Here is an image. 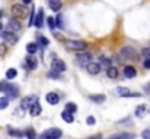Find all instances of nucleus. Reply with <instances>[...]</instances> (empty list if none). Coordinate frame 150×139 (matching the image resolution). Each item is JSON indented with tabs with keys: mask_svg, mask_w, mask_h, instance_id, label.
I'll list each match as a JSON object with an SVG mask.
<instances>
[{
	"mask_svg": "<svg viewBox=\"0 0 150 139\" xmlns=\"http://www.w3.org/2000/svg\"><path fill=\"white\" fill-rule=\"evenodd\" d=\"M64 46H66L67 49H70V51H77V52H80V51H85V49L88 48V42H85V41H77V39H67V41L64 42Z\"/></svg>",
	"mask_w": 150,
	"mask_h": 139,
	"instance_id": "nucleus-1",
	"label": "nucleus"
},
{
	"mask_svg": "<svg viewBox=\"0 0 150 139\" xmlns=\"http://www.w3.org/2000/svg\"><path fill=\"white\" fill-rule=\"evenodd\" d=\"M12 13H13V16H16V17H26L28 16V13H29V10H28V7L25 6V4H21V3H15L13 6H12Z\"/></svg>",
	"mask_w": 150,
	"mask_h": 139,
	"instance_id": "nucleus-2",
	"label": "nucleus"
},
{
	"mask_svg": "<svg viewBox=\"0 0 150 139\" xmlns=\"http://www.w3.org/2000/svg\"><path fill=\"white\" fill-rule=\"evenodd\" d=\"M0 36H1V39L4 41V44L9 46L15 45V44L18 42V35H16L13 31H4V32L0 34Z\"/></svg>",
	"mask_w": 150,
	"mask_h": 139,
	"instance_id": "nucleus-3",
	"label": "nucleus"
},
{
	"mask_svg": "<svg viewBox=\"0 0 150 139\" xmlns=\"http://www.w3.org/2000/svg\"><path fill=\"white\" fill-rule=\"evenodd\" d=\"M0 92L10 94V97H16L18 96V87L10 84L9 81H1L0 83Z\"/></svg>",
	"mask_w": 150,
	"mask_h": 139,
	"instance_id": "nucleus-4",
	"label": "nucleus"
},
{
	"mask_svg": "<svg viewBox=\"0 0 150 139\" xmlns=\"http://www.w3.org/2000/svg\"><path fill=\"white\" fill-rule=\"evenodd\" d=\"M61 135H63V132L58 128H50V129H47V131H44L41 133V138L42 139H58V138H61Z\"/></svg>",
	"mask_w": 150,
	"mask_h": 139,
	"instance_id": "nucleus-5",
	"label": "nucleus"
},
{
	"mask_svg": "<svg viewBox=\"0 0 150 139\" xmlns=\"http://www.w3.org/2000/svg\"><path fill=\"white\" fill-rule=\"evenodd\" d=\"M51 70L54 71V73H64L66 71V64H64V61L63 59H60V58H54L52 61H51Z\"/></svg>",
	"mask_w": 150,
	"mask_h": 139,
	"instance_id": "nucleus-6",
	"label": "nucleus"
},
{
	"mask_svg": "<svg viewBox=\"0 0 150 139\" xmlns=\"http://www.w3.org/2000/svg\"><path fill=\"white\" fill-rule=\"evenodd\" d=\"M120 55L121 58H125V59H137L136 58V49L133 46H124L121 51H120Z\"/></svg>",
	"mask_w": 150,
	"mask_h": 139,
	"instance_id": "nucleus-7",
	"label": "nucleus"
},
{
	"mask_svg": "<svg viewBox=\"0 0 150 139\" xmlns=\"http://www.w3.org/2000/svg\"><path fill=\"white\" fill-rule=\"evenodd\" d=\"M91 61H92V55L88 54V52H82L80 51V54H77V57H76V62L79 65H82V67H86V64H89Z\"/></svg>",
	"mask_w": 150,
	"mask_h": 139,
	"instance_id": "nucleus-8",
	"label": "nucleus"
},
{
	"mask_svg": "<svg viewBox=\"0 0 150 139\" xmlns=\"http://www.w3.org/2000/svg\"><path fill=\"white\" fill-rule=\"evenodd\" d=\"M37 100H38L37 96H26V97L22 98V101H21V107H22L23 110H29V107H31Z\"/></svg>",
	"mask_w": 150,
	"mask_h": 139,
	"instance_id": "nucleus-9",
	"label": "nucleus"
},
{
	"mask_svg": "<svg viewBox=\"0 0 150 139\" xmlns=\"http://www.w3.org/2000/svg\"><path fill=\"white\" fill-rule=\"evenodd\" d=\"M7 28H9V31H13V32H18V31H21V28H22V25H21V22H19V19H18L16 16H13V17H10V19H9V23H7Z\"/></svg>",
	"mask_w": 150,
	"mask_h": 139,
	"instance_id": "nucleus-10",
	"label": "nucleus"
},
{
	"mask_svg": "<svg viewBox=\"0 0 150 139\" xmlns=\"http://www.w3.org/2000/svg\"><path fill=\"white\" fill-rule=\"evenodd\" d=\"M86 71L91 74V75H96V74H99L100 71V67H99V62H93V61H91L89 64H86Z\"/></svg>",
	"mask_w": 150,
	"mask_h": 139,
	"instance_id": "nucleus-11",
	"label": "nucleus"
},
{
	"mask_svg": "<svg viewBox=\"0 0 150 139\" xmlns=\"http://www.w3.org/2000/svg\"><path fill=\"white\" fill-rule=\"evenodd\" d=\"M34 25L37 28H42V25H44V9L38 10V13L35 16V20H34Z\"/></svg>",
	"mask_w": 150,
	"mask_h": 139,
	"instance_id": "nucleus-12",
	"label": "nucleus"
},
{
	"mask_svg": "<svg viewBox=\"0 0 150 139\" xmlns=\"http://www.w3.org/2000/svg\"><path fill=\"white\" fill-rule=\"evenodd\" d=\"M45 100H47L48 104L55 106V104H58V101H60V96H58L57 93H48V94L45 96Z\"/></svg>",
	"mask_w": 150,
	"mask_h": 139,
	"instance_id": "nucleus-13",
	"label": "nucleus"
},
{
	"mask_svg": "<svg viewBox=\"0 0 150 139\" xmlns=\"http://www.w3.org/2000/svg\"><path fill=\"white\" fill-rule=\"evenodd\" d=\"M38 67V61L34 58L32 54H29V57H26V68L28 70H37Z\"/></svg>",
	"mask_w": 150,
	"mask_h": 139,
	"instance_id": "nucleus-14",
	"label": "nucleus"
},
{
	"mask_svg": "<svg viewBox=\"0 0 150 139\" xmlns=\"http://www.w3.org/2000/svg\"><path fill=\"white\" fill-rule=\"evenodd\" d=\"M136 75H137V70L134 67H131V65H125V68H124V77L125 78H134Z\"/></svg>",
	"mask_w": 150,
	"mask_h": 139,
	"instance_id": "nucleus-15",
	"label": "nucleus"
},
{
	"mask_svg": "<svg viewBox=\"0 0 150 139\" xmlns=\"http://www.w3.org/2000/svg\"><path fill=\"white\" fill-rule=\"evenodd\" d=\"M105 71H106L108 78H111V80H115V78L118 77V68H117V67H114V65H111V67H109V68H106Z\"/></svg>",
	"mask_w": 150,
	"mask_h": 139,
	"instance_id": "nucleus-16",
	"label": "nucleus"
},
{
	"mask_svg": "<svg viewBox=\"0 0 150 139\" xmlns=\"http://www.w3.org/2000/svg\"><path fill=\"white\" fill-rule=\"evenodd\" d=\"M29 113H31V116H38L41 113V104H40L38 100L29 107Z\"/></svg>",
	"mask_w": 150,
	"mask_h": 139,
	"instance_id": "nucleus-17",
	"label": "nucleus"
},
{
	"mask_svg": "<svg viewBox=\"0 0 150 139\" xmlns=\"http://www.w3.org/2000/svg\"><path fill=\"white\" fill-rule=\"evenodd\" d=\"M112 65V59L111 58H105V57H100L99 58V67L100 70H106Z\"/></svg>",
	"mask_w": 150,
	"mask_h": 139,
	"instance_id": "nucleus-18",
	"label": "nucleus"
},
{
	"mask_svg": "<svg viewBox=\"0 0 150 139\" xmlns=\"http://www.w3.org/2000/svg\"><path fill=\"white\" fill-rule=\"evenodd\" d=\"M61 6H63L61 0H48V7L52 12H58L61 9Z\"/></svg>",
	"mask_w": 150,
	"mask_h": 139,
	"instance_id": "nucleus-19",
	"label": "nucleus"
},
{
	"mask_svg": "<svg viewBox=\"0 0 150 139\" xmlns=\"http://www.w3.org/2000/svg\"><path fill=\"white\" fill-rule=\"evenodd\" d=\"M61 119H63L64 122H67V123H73V122H74L73 113H71V112H69V110H64V112L61 113Z\"/></svg>",
	"mask_w": 150,
	"mask_h": 139,
	"instance_id": "nucleus-20",
	"label": "nucleus"
},
{
	"mask_svg": "<svg viewBox=\"0 0 150 139\" xmlns=\"http://www.w3.org/2000/svg\"><path fill=\"white\" fill-rule=\"evenodd\" d=\"M37 51H38V44H37V42H29V44L26 45V52H28V54H32V55H34Z\"/></svg>",
	"mask_w": 150,
	"mask_h": 139,
	"instance_id": "nucleus-21",
	"label": "nucleus"
},
{
	"mask_svg": "<svg viewBox=\"0 0 150 139\" xmlns=\"http://www.w3.org/2000/svg\"><path fill=\"white\" fill-rule=\"evenodd\" d=\"M115 93H117L118 96H121V97H127V94L130 93V90H128L127 87H117V89H115Z\"/></svg>",
	"mask_w": 150,
	"mask_h": 139,
	"instance_id": "nucleus-22",
	"label": "nucleus"
},
{
	"mask_svg": "<svg viewBox=\"0 0 150 139\" xmlns=\"http://www.w3.org/2000/svg\"><path fill=\"white\" fill-rule=\"evenodd\" d=\"M16 75H18V71H16L15 68H9V70L6 71V78H7V80H13Z\"/></svg>",
	"mask_w": 150,
	"mask_h": 139,
	"instance_id": "nucleus-23",
	"label": "nucleus"
},
{
	"mask_svg": "<svg viewBox=\"0 0 150 139\" xmlns=\"http://www.w3.org/2000/svg\"><path fill=\"white\" fill-rule=\"evenodd\" d=\"M7 133H9L10 136H16V138H22V136L25 135V132H22V131H15V129H7Z\"/></svg>",
	"mask_w": 150,
	"mask_h": 139,
	"instance_id": "nucleus-24",
	"label": "nucleus"
},
{
	"mask_svg": "<svg viewBox=\"0 0 150 139\" xmlns=\"http://www.w3.org/2000/svg\"><path fill=\"white\" fill-rule=\"evenodd\" d=\"M89 98H91L92 101H96V103H102V101L105 100V96H103V94H92V96H89Z\"/></svg>",
	"mask_w": 150,
	"mask_h": 139,
	"instance_id": "nucleus-25",
	"label": "nucleus"
},
{
	"mask_svg": "<svg viewBox=\"0 0 150 139\" xmlns=\"http://www.w3.org/2000/svg\"><path fill=\"white\" fill-rule=\"evenodd\" d=\"M111 138L114 139V138H128V139H131V138H134V135L133 133H127V132H122V133H117V135H112Z\"/></svg>",
	"mask_w": 150,
	"mask_h": 139,
	"instance_id": "nucleus-26",
	"label": "nucleus"
},
{
	"mask_svg": "<svg viewBox=\"0 0 150 139\" xmlns=\"http://www.w3.org/2000/svg\"><path fill=\"white\" fill-rule=\"evenodd\" d=\"M55 26L60 28V29L64 28V23H63V15H57V17H55Z\"/></svg>",
	"mask_w": 150,
	"mask_h": 139,
	"instance_id": "nucleus-27",
	"label": "nucleus"
},
{
	"mask_svg": "<svg viewBox=\"0 0 150 139\" xmlns=\"http://www.w3.org/2000/svg\"><path fill=\"white\" fill-rule=\"evenodd\" d=\"M146 110H147V109H146V106H144V104H140V106L136 109V115H137L139 117H142V116L144 115V112H146Z\"/></svg>",
	"mask_w": 150,
	"mask_h": 139,
	"instance_id": "nucleus-28",
	"label": "nucleus"
},
{
	"mask_svg": "<svg viewBox=\"0 0 150 139\" xmlns=\"http://www.w3.org/2000/svg\"><path fill=\"white\" fill-rule=\"evenodd\" d=\"M9 97H1L0 98V110H3V109H6L7 106H9Z\"/></svg>",
	"mask_w": 150,
	"mask_h": 139,
	"instance_id": "nucleus-29",
	"label": "nucleus"
},
{
	"mask_svg": "<svg viewBox=\"0 0 150 139\" xmlns=\"http://www.w3.org/2000/svg\"><path fill=\"white\" fill-rule=\"evenodd\" d=\"M66 110H69V112H71V113H76L77 106H76L74 103H67V104H66Z\"/></svg>",
	"mask_w": 150,
	"mask_h": 139,
	"instance_id": "nucleus-30",
	"label": "nucleus"
},
{
	"mask_svg": "<svg viewBox=\"0 0 150 139\" xmlns=\"http://www.w3.org/2000/svg\"><path fill=\"white\" fill-rule=\"evenodd\" d=\"M38 44L42 45V46H47L48 44H50V41H48L45 36H38Z\"/></svg>",
	"mask_w": 150,
	"mask_h": 139,
	"instance_id": "nucleus-31",
	"label": "nucleus"
},
{
	"mask_svg": "<svg viewBox=\"0 0 150 139\" xmlns=\"http://www.w3.org/2000/svg\"><path fill=\"white\" fill-rule=\"evenodd\" d=\"M25 136L29 139H34L37 136V133H35V131L34 129H28V131H25Z\"/></svg>",
	"mask_w": 150,
	"mask_h": 139,
	"instance_id": "nucleus-32",
	"label": "nucleus"
},
{
	"mask_svg": "<svg viewBox=\"0 0 150 139\" xmlns=\"http://www.w3.org/2000/svg\"><path fill=\"white\" fill-rule=\"evenodd\" d=\"M47 23H48V26H50L51 31H54V28H55V19L50 16V17H47Z\"/></svg>",
	"mask_w": 150,
	"mask_h": 139,
	"instance_id": "nucleus-33",
	"label": "nucleus"
},
{
	"mask_svg": "<svg viewBox=\"0 0 150 139\" xmlns=\"http://www.w3.org/2000/svg\"><path fill=\"white\" fill-rule=\"evenodd\" d=\"M31 12V16H29V26H32L34 25V20H35V9H34V6H32V10H29Z\"/></svg>",
	"mask_w": 150,
	"mask_h": 139,
	"instance_id": "nucleus-34",
	"label": "nucleus"
},
{
	"mask_svg": "<svg viewBox=\"0 0 150 139\" xmlns=\"http://www.w3.org/2000/svg\"><path fill=\"white\" fill-rule=\"evenodd\" d=\"M142 55L144 58H150V48H143L142 49Z\"/></svg>",
	"mask_w": 150,
	"mask_h": 139,
	"instance_id": "nucleus-35",
	"label": "nucleus"
},
{
	"mask_svg": "<svg viewBox=\"0 0 150 139\" xmlns=\"http://www.w3.org/2000/svg\"><path fill=\"white\" fill-rule=\"evenodd\" d=\"M142 136L144 139H150V129H146V131H143L142 132Z\"/></svg>",
	"mask_w": 150,
	"mask_h": 139,
	"instance_id": "nucleus-36",
	"label": "nucleus"
},
{
	"mask_svg": "<svg viewBox=\"0 0 150 139\" xmlns=\"http://www.w3.org/2000/svg\"><path fill=\"white\" fill-rule=\"evenodd\" d=\"M95 122H96V120H95L93 116H89V117L86 119V123H88V125H95Z\"/></svg>",
	"mask_w": 150,
	"mask_h": 139,
	"instance_id": "nucleus-37",
	"label": "nucleus"
},
{
	"mask_svg": "<svg viewBox=\"0 0 150 139\" xmlns=\"http://www.w3.org/2000/svg\"><path fill=\"white\" fill-rule=\"evenodd\" d=\"M143 65H144L146 70H150V58H146V61L143 62Z\"/></svg>",
	"mask_w": 150,
	"mask_h": 139,
	"instance_id": "nucleus-38",
	"label": "nucleus"
},
{
	"mask_svg": "<svg viewBox=\"0 0 150 139\" xmlns=\"http://www.w3.org/2000/svg\"><path fill=\"white\" fill-rule=\"evenodd\" d=\"M140 96H142L140 93H131V92L127 94V97H140Z\"/></svg>",
	"mask_w": 150,
	"mask_h": 139,
	"instance_id": "nucleus-39",
	"label": "nucleus"
},
{
	"mask_svg": "<svg viewBox=\"0 0 150 139\" xmlns=\"http://www.w3.org/2000/svg\"><path fill=\"white\" fill-rule=\"evenodd\" d=\"M29 3H32V0H23V4H29Z\"/></svg>",
	"mask_w": 150,
	"mask_h": 139,
	"instance_id": "nucleus-40",
	"label": "nucleus"
},
{
	"mask_svg": "<svg viewBox=\"0 0 150 139\" xmlns=\"http://www.w3.org/2000/svg\"><path fill=\"white\" fill-rule=\"evenodd\" d=\"M144 90H146V92H150V86H144Z\"/></svg>",
	"mask_w": 150,
	"mask_h": 139,
	"instance_id": "nucleus-41",
	"label": "nucleus"
},
{
	"mask_svg": "<svg viewBox=\"0 0 150 139\" xmlns=\"http://www.w3.org/2000/svg\"><path fill=\"white\" fill-rule=\"evenodd\" d=\"M1 28H3V25H1V23H0V31H1Z\"/></svg>",
	"mask_w": 150,
	"mask_h": 139,
	"instance_id": "nucleus-42",
	"label": "nucleus"
},
{
	"mask_svg": "<svg viewBox=\"0 0 150 139\" xmlns=\"http://www.w3.org/2000/svg\"><path fill=\"white\" fill-rule=\"evenodd\" d=\"M149 112H150V109H149Z\"/></svg>",
	"mask_w": 150,
	"mask_h": 139,
	"instance_id": "nucleus-43",
	"label": "nucleus"
}]
</instances>
